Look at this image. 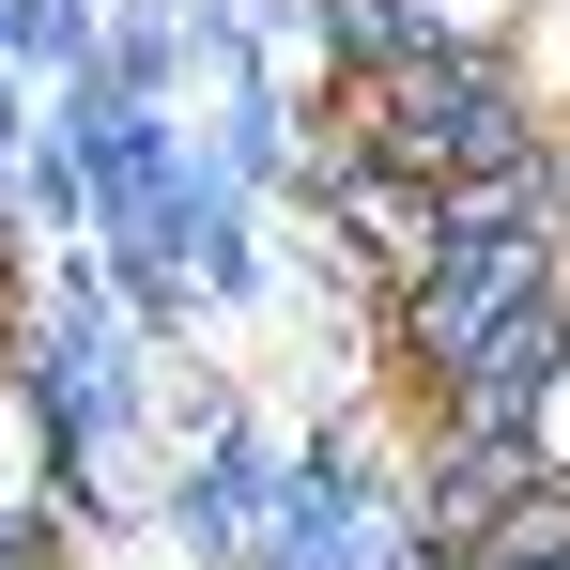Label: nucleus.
Masks as SVG:
<instances>
[{
  "label": "nucleus",
  "instance_id": "1",
  "mask_svg": "<svg viewBox=\"0 0 570 570\" xmlns=\"http://www.w3.org/2000/svg\"><path fill=\"white\" fill-rule=\"evenodd\" d=\"M47 493V432H31V401L0 385V509H31Z\"/></svg>",
  "mask_w": 570,
  "mask_h": 570
},
{
  "label": "nucleus",
  "instance_id": "2",
  "mask_svg": "<svg viewBox=\"0 0 570 570\" xmlns=\"http://www.w3.org/2000/svg\"><path fill=\"white\" fill-rule=\"evenodd\" d=\"M432 16H448V31H509L524 0H432Z\"/></svg>",
  "mask_w": 570,
  "mask_h": 570
},
{
  "label": "nucleus",
  "instance_id": "3",
  "mask_svg": "<svg viewBox=\"0 0 570 570\" xmlns=\"http://www.w3.org/2000/svg\"><path fill=\"white\" fill-rule=\"evenodd\" d=\"M556 463H570V385H556Z\"/></svg>",
  "mask_w": 570,
  "mask_h": 570
}]
</instances>
